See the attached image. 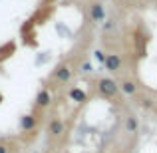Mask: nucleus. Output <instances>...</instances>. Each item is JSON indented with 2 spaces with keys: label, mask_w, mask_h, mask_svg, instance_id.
<instances>
[{
  "label": "nucleus",
  "mask_w": 157,
  "mask_h": 153,
  "mask_svg": "<svg viewBox=\"0 0 157 153\" xmlns=\"http://www.w3.org/2000/svg\"><path fill=\"white\" fill-rule=\"evenodd\" d=\"M82 72H84V74H90V72H92V66H90L88 62H86V64L82 66Z\"/></svg>",
  "instance_id": "obj_12"
},
{
  "label": "nucleus",
  "mask_w": 157,
  "mask_h": 153,
  "mask_svg": "<svg viewBox=\"0 0 157 153\" xmlns=\"http://www.w3.org/2000/svg\"><path fill=\"white\" fill-rule=\"evenodd\" d=\"M135 90H137V86H135V82H129V80H125L121 84V92L123 94H127V96H131V94H135Z\"/></svg>",
  "instance_id": "obj_9"
},
{
  "label": "nucleus",
  "mask_w": 157,
  "mask_h": 153,
  "mask_svg": "<svg viewBox=\"0 0 157 153\" xmlns=\"http://www.w3.org/2000/svg\"><path fill=\"white\" fill-rule=\"evenodd\" d=\"M70 78H72V70H70L68 66H60V68L56 70V80L58 82H68Z\"/></svg>",
  "instance_id": "obj_5"
},
{
  "label": "nucleus",
  "mask_w": 157,
  "mask_h": 153,
  "mask_svg": "<svg viewBox=\"0 0 157 153\" xmlns=\"http://www.w3.org/2000/svg\"><path fill=\"white\" fill-rule=\"evenodd\" d=\"M66 125L60 121V119H52L50 125H48V131H50V135H54V137H60L62 133H64Z\"/></svg>",
  "instance_id": "obj_4"
},
{
  "label": "nucleus",
  "mask_w": 157,
  "mask_h": 153,
  "mask_svg": "<svg viewBox=\"0 0 157 153\" xmlns=\"http://www.w3.org/2000/svg\"><path fill=\"white\" fill-rule=\"evenodd\" d=\"M36 103L42 105V107H46L48 103H50V92H48V90H40L38 96H36Z\"/></svg>",
  "instance_id": "obj_7"
},
{
  "label": "nucleus",
  "mask_w": 157,
  "mask_h": 153,
  "mask_svg": "<svg viewBox=\"0 0 157 153\" xmlns=\"http://www.w3.org/2000/svg\"><path fill=\"white\" fill-rule=\"evenodd\" d=\"M20 125H22L24 131H30L32 127L36 125V117H34V115H30V113H28V115H22V119H20Z\"/></svg>",
  "instance_id": "obj_6"
},
{
  "label": "nucleus",
  "mask_w": 157,
  "mask_h": 153,
  "mask_svg": "<svg viewBox=\"0 0 157 153\" xmlns=\"http://www.w3.org/2000/svg\"><path fill=\"white\" fill-rule=\"evenodd\" d=\"M94 56H96V60H98V62L105 64V58H107V56H105V54L101 52V50H96V52H94Z\"/></svg>",
  "instance_id": "obj_11"
},
{
  "label": "nucleus",
  "mask_w": 157,
  "mask_h": 153,
  "mask_svg": "<svg viewBox=\"0 0 157 153\" xmlns=\"http://www.w3.org/2000/svg\"><path fill=\"white\" fill-rule=\"evenodd\" d=\"M105 70H109V72H117L119 68H121V58L117 56V54H109V56L105 58Z\"/></svg>",
  "instance_id": "obj_2"
},
{
  "label": "nucleus",
  "mask_w": 157,
  "mask_h": 153,
  "mask_svg": "<svg viewBox=\"0 0 157 153\" xmlns=\"http://www.w3.org/2000/svg\"><path fill=\"white\" fill-rule=\"evenodd\" d=\"M98 88H100V92L104 94V96H115L119 90V86L115 84L111 78H101L100 82H98Z\"/></svg>",
  "instance_id": "obj_1"
},
{
  "label": "nucleus",
  "mask_w": 157,
  "mask_h": 153,
  "mask_svg": "<svg viewBox=\"0 0 157 153\" xmlns=\"http://www.w3.org/2000/svg\"><path fill=\"white\" fill-rule=\"evenodd\" d=\"M90 16H92L94 22H101V20L105 18V10H104V6H101L100 2H94V4H92V8H90Z\"/></svg>",
  "instance_id": "obj_3"
},
{
  "label": "nucleus",
  "mask_w": 157,
  "mask_h": 153,
  "mask_svg": "<svg viewBox=\"0 0 157 153\" xmlns=\"http://www.w3.org/2000/svg\"><path fill=\"white\" fill-rule=\"evenodd\" d=\"M70 98H72L74 101H86V100H88L86 92H84V90H80V88H74V90H70Z\"/></svg>",
  "instance_id": "obj_8"
},
{
  "label": "nucleus",
  "mask_w": 157,
  "mask_h": 153,
  "mask_svg": "<svg viewBox=\"0 0 157 153\" xmlns=\"http://www.w3.org/2000/svg\"><path fill=\"white\" fill-rule=\"evenodd\" d=\"M0 153H8V151H6V147H4V145H0Z\"/></svg>",
  "instance_id": "obj_13"
},
{
  "label": "nucleus",
  "mask_w": 157,
  "mask_h": 153,
  "mask_svg": "<svg viewBox=\"0 0 157 153\" xmlns=\"http://www.w3.org/2000/svg\"><path fill=\"white\" fill-rule=\"evenodd\" d=\"M125 127L131 131V133H133V131L137 129V119H135V117H129V119L125 121Z\"/></svg>",
  "instance_id": "obj_10"
}]
</instances>
